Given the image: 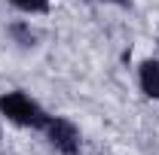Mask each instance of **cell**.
Masks as SVG:
<instances>
[{"instance_id":"6da1fadb","label":"cell","mask_w":159,"mask_h":155,"mask_svg":"<svg viewBox=\"0 0 159 155\" xmlns=\"http://www.w3.org/2000/svg\"><path fill=\"white\" fill-rule=\"evenodd\" d=\"M52 113L43 110L37 97H31L21 88H12V91H3L0 94V119L16 125V128H31V131H43L46 122H49Z\"/></svg>"},{"instance_id":"7a4b0ae2","label":"cell","mask_w":159,"mask_h":155,"mask_svg":"<svg viewBox=\"0 0 159 155\" xmlns=\"http://www.w3.org/2000/svg\"><path fill=\"white\" fill-rule=\"evenodd\" d=\"M43 137L49 143V149H55L58 155H80L83 152V134H80L77 122L67 116H49Z\"/></svg>"},{"instance_id":"3957f363","label":"cell","mask_w":159,"mask_h":155,"mask_svg":"<svg viewBox=\"0 0 159 155\" xmlns=\"http://www.w3.org/2000/svg\"><path fill=\"white\" fill-rule=\"evenodd\" d=\"M138 88L147 100H159V58H144L138 64Z\"/></svg>"},{"instance_id":"277c9868","label":"cell","mask_w":159,"mask_h":155,"mask_svg":"<svg viewBox=\"0 0 159 155\" xmlns=\"http://www.w3.org/2000/svg\"><path fill=\"white\" fill-rule=\"evenodd\" d=\"M6 3L21 15H46L52 6V0H6Z\"/></svg>"},{"instance_id":"5b68a950","label":"cell","mask_w":159,"mask_h":155,"mask_svg":"<svg viewBox=\"0 0 159 155\" xmlns=\"http://www.w3.org/2000/svg\"><path fill=\"white\" fill-rule=\"evenodd\" d=\"M9 37H16V43L28 49V46H34L37 34L31 31V24H28V21H16V24H9Z\"/></svg>"},{"instance_id":"8992f818","label":"cell","mask_w":159,"mask_h":155,"mask_svg":"<svg viewBox=\"0 0 159 155\" xmlns=\"http://www.w3.org/2000/svg\"><path fill=\"white\" fill-rule=\"evenodd\" d=\"M101 3H110V6H119V9H132V0H101Z\"/></svg>"}]
</instances>
